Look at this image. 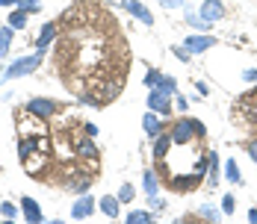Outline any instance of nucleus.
I'll return each instance as SVG.
<instances>
[{
  "instance_id": "f257e3e1",
  "label": "nucleus",
  "mask_w": 257,
  "mask_h": 224,
  "mask_svg": "<svg viewBox=\"0 0 257 224\" xmlns=\"http://www.w3.org/2000/svg\"><path fill=\"white\" fill-rule=\"evenodd\" d=\"M42 59H45V53H33V56H21V59H15L9 68H6V74H3V80H18V77H27L33 74L39 65H42Z\"/></svg>"
},
{
  "instance_id": "f03ea898",
  "label": "nucleus",
  "mask_w": 257,
  "mask_h": 224,
  "mask_svg": "<svg viewBox=\"0 0 257 224\" xmlns=\"http://www.w3.org/2000/svg\"><path fill=\"white\" fill-rule=\"evenodd\" d=\"M48 150V139H42V136H21L18 139V156H21V162H27L33 153H45Z\"/></svg>"
},
{
  "instance_id": "7ed1b4c3",
  "label": "nucleus",
  "mask_w": 257,
  "mask_h": 224,
  "mask_svg": "<svg viewBox=\"0 0 257 224\" xmlns=\"http://www.w3.org/2000/svg\"><path fill=\"white\" fill-rule=\"evenodd\" d=\"M56 109H59V103L51 98H33L30 103H27V112L30 115H36V118H51V115H56Z\"/></svg>"
},
{
  "instance_id": "20e7f679",
  "label": "nucleus",
  "mask_w": 257,
  "mask_h": 224,
  "mask_svg": "<svg viewBox=\"0 0 257 224\" xmlns=\"http://www.w3.org/2000/svg\"><path fill=\"white\" fill-rule=\"evenodd\" d=\"M148 106H151V112L163 115V118H169V115H172V95H166V92H160V89H151V95H148Z\"/></svg>"
},
{
  "instance_id": "39448f33",
  "label": "nucleus",
  "mask_w": 257,
  "mask_h": 224,
  "mask_svg": "<svg viewBox=\"0 0 257 224\" xmlns=\"http://www.w3.org/2000/svg\"><path fill=\"white\" fill-rule=\"evenodd\" d=\"M109 3H112V6H124L130 15H133V18H139V21H142L145 27L154 24V15H151V12H148V9H145L139 0H109Z\"/></svg>"
},
{
  "instance_id": "423d86ee",
  "label": "nucleus",
  "mask_w": 257,
  "mask_h": 224,
  "mask_svg": "<svg viewBox=\"0 0 257 224\" xmlns=\"http://www.w3.org/2000/svg\"><path fill=\"white\" fill-rule=\"evenodd\" d=\"M169 136H172V142H175V145H186V142L195 136V130H192V121H189V118H180V121H175Z\"/></svg>"
},
{
  "instance_id": "0eeeda50",
  "label": "nucleus",
  "mask_w": 257,
  "mask_h": 224,
  "mask_svg": "<svg viewBox=\"0 0 257 224\" xmlns=\"http://www.w3.org/2000/svg\"><path fill=\"white\" fill-rule=\"evenodd\" d=\"M89 215H95V200H92V195L83 192L71 206V218H89Z\"/></svg>"
},
{
  "instance_id": "6e6552de",
  "label": "nucleus",
  "mask_w": 257,
  "mask_h": 224,
  "mask_svg": "<svg viewBox=\"0 0 257 224\" xmlns=\"http://www.w3.org/2000/svg\"><path fill=\"white\" fill-rule=\"evenodd\" d=\"M213 45H216V39H213V36H186V42H183V48L189 50L192 56H195V53H204V50H210Z\"/></svg>"
},
{
  "instance_id": "1a4fd4ad",
  "label": "nucleus",
  "mask_w": 257,
  "mask_h": 224,
  "mask_svg": "<svg viewBox=\"0 0 257 224\" xmlns=\"http://www.w3.org/2000/svg\"><path fill=\"white\" fill-rule=\"evenodd\" d=\"M201 18H204L207 24L225 18V6H222V0H204V6H201Z\"/></svg>"
},
{
  "instance_id": "9d476101",
  "label": "nucleus",
  "mask_w": 257,
  "mask_h": 224,
  "mask_svg": "<svg viewBox=\"0 0 257 224\" xmlns=\"http://www.w3.org/2000/svg\"><path fill=\"white\" fill-rule=\"evenodd\" d=\"M21 215H24V221H33V224L45 221V215H42L39 203H36L33 198H21Z\"/></svg>"
},
{
  "instance_id": "9b49d317",
  "label": "nucleus",
  "mask_w": 257,
  "mask_h": 224,
  "mask_svg": "<svg viewBox=\"0 0 257 224\" xmlns=\"http://www.w3.org/2000/svg\"><path fill=\"white\" fill-rule=\"evenodd\" d=\"M74 150H77V156H83V159H95V156H98V148H95L92 136L77 139V142H74Z\"/></svg>"
},
{
  "instance_id": "f8f14e48",
  "label": "nucleus",
  "mask_w": 257,
  "mask_h": 224,
  "mask_svg": "<svg viewBox=\"0 0 257 224\" xmlns=\"http://www.w3.org/2000/svg\"><path fill=\"white\" fill-rule=\"evenodd\" d=\"M53 36H56V24H45V27H42V36L36 39V50H39V53H45V50L51 48Z\"/></svg>"
},
{
  "instance_id": "ddd939ff",
  "label": "nucleus",
  "mask_w": 257,
  "mask_h": 224,
  "mask_svg": "<svg viewBox=\"0 0 257 224\" xmlns=\"http://www.w3.org/2000/svg\"><path fill=\"white\" fill-rule=\"evenodd\" d=\"M142 127H145V133H148V136H154V139L163 133V121L157 118V112H148V115L142 118Z\"/></svg>"
},
{
  "instance_id": "4468645a",
  "label": "nucleus",
  "mask_w": 257,
  "mask_h": 224,
  "mask_svg": "<svg viewBox=\"0 0 257 224\" xmlns=\"http://www.w3.org/2000/svg\"><path fill=\"white\" fill-rule=\"evenodd\" d=\"M12 39H15V30L6 24V27H0V59L9 53V48H12Z\"/></svg>"
},
{
  "instance_id": "2eb2a0df",
  "label": "nucleus",
  "mask_w": 257,
  "mask_h": 224,
  "mask_svg": "<svg viewBox=\"0 0 257 224\" xmlns=\"http://www.w3.org/2000/svg\"><path fill=\"white\" fill-rule=\"evenodd\" d=\"M169 145H172V136L160 133L157 142H154V159H166V156H169Z\"/></svg>"
},
{
  "instance_id": "dca6fc26",
  "label": "nucleus",
  "mask_w": 257,
  "mask_h": 224,
  "mask_svg": "<svg viewBox=\"0 0 257 224\" xmlns=\"http://www.w3.org/2000/svg\"><path fill=\"white\" fill-rule=\"evenodd\" d=\"M118 203H121L118 198L106 195V198H101V212L106 215V218H118Z\"/></svg>"
},
{
  "instance_id": "f3484780",
  "label": "nucleus",
  "mask_w": 257,
  "mask_h": 224,
  "mask_svg": "<svg viewBox=\"0 0 257 224\" xmlns=\"http://www.w3.org/2000/svg\"><path fill=\"white\" fill-rule=\"evenodd\" d=\"M142 186H145L148 198H157V195H160V180H157L154 171H145V177H142Z\"/></svg>"
},
{
  "instance_id": "a211bd4d",
  "label": "nucleus",
  "mask_w": 257,
  "mask_h": 224,
  "mask_svg": "<svg viewBox=\"0 0 257 224\" xmlns=\"http://www.w3.org/2000/svg\"><path fill=\"white\" fill-rule=\"evenodd\" d=\"M154 89H160V92H166V95H178V83H175V77H169V74H163L160 77V83H157Z\"/></svg>"
},
{
  "instance_id": "6ab92c4d",
  "label": "nucleus",
  "mask_w": 257,
  "mask_h": 224,
  "mask_svg": "<svg viewBox=\"0 0 257 224\" xmlns=\"http://www.w3.org/2000/svg\"><path fill=\"white\" fill-rule=\"evenodd\" d=\"M225 177H228L231 183H242V174H239V165H236L233 159H228V162H225Z\"/></svg>"
},
{
  "instance_id": "aec40b11",
  "label": "nucleus",
  "mask_w": 257,
  "mask_h": 224,
  "mask_svg": "<svg viewBox=\"0 0 257 224\" xmlns=\"http://www.w3.org/2000/svg\"><path fill=\"white\" fill-rule=\"evenodd\" d=\"M127 221L130 224H148L151 221V212H148V209H133L127 215Z\"/></svg>"
},
{
  "instance_id": "412c9836",
  "label": "nucleus",
  "mask_w": 257,
  "mask_h": 224,
  "mask_svg": "<svg viewBox=\"0 0 257 224\" xmlns=\"http://www.w3.org/2000/svg\"><path fill=\"white\" fill-rule=\"evenodd\" d=\"M9 27H12V30H24L27 27V12H12V15H9Z\"/></svg>"
},
{
  "instance_id": "4be33fe9",
  "label": "nucleus",
  "mask_w": 257,
  "mask_h": 224,
  "mask_svg": "<svg viewBox=\"0 0 257 224\" xmlns=\"http://www.w3.org/2000/svg\"><path fill=\"white\" fill-rule=\"evenodd\" d=\"M18 9L27 12V15H33V12H39V9H42V3H39V0H18Z\"/></svg>"
},
{
  "instance_id": "5701e85b",
  "label": "nucleus",
  "mask_w": 257,
  "mask_h": 224,
  "mask_svg": "<svg viewBox=\"0 0 257 224\" xmlns=\"http://www.w3.org/2000/svg\"><path fill=\"white\" fill-rule=\"evenodd\" d=\"M201 215H204V218H210V221H219V218H222V209H216V206L204 203V206H201Z\"/></svg>"
},
{
  "instance_id": "b1692460",
  "label": "nucleus",
  "mask_w": 257,
  "mask_h": 224,
  "mask_svg": "<svg viewBox=\"0 0 257 224\" xmlns=\"http://www.w3.org/2000/svg\"><path fill=\"white\" fill-rule=\"evenodd\" d=\"M133 195H136V189H133L130 183H124V186L118 189V200H121V203H130V200H133Z\"/></svg>"
},
{
  "instance_id": "393cba45",
  "label": "nucleus",
  "mask_w": 257,
  "mask_h": 224,
  "mask_svg": "<svg viewBox=\"0 0 257 224\" xmlns=\"http://www.w3.org/2000/svg\"><path fill=\"white\" fill-rule=\"evenodd\" d=\"M0 215L3 218H18V206L15 203H0Z\"/></svg>"
},
{
  "instance_id": "a878e982",
  "label": "nucleus",
  "mask_w": 257,
  "mask_h": 224,
  "mask_svg": "<svg viewBox=\"0 0 257 224\" xmlns=\"http://www.w3.org/2000/svg\"><path fill=\"white\" fill-rule=\"evenodd\" d=\"M160 77H163V71L151 68V71H148V77H145V86H148V89H154L157 83H160Z\"/></svg>"
},
{
  "instance_id": "bb28decb",
  "label": "nucleus",
  "mask_w": 257,
  "mask_h": 224,
  "mask_svg": "<svg viewBox=\"0 0 257 224\" xmlns=\"http://www.w3.org/2000/svg\"><path fill=\"white\" fill-rule=\"evenodd\" d=\"M233 209H236V200H233V195H228V198L222 200V212H225V215H231Z\"/></svg>"
},
{
  "instance_id": "cd10ccee",
  "label": "nucleus",
  "mask_w": 257,
  "mask_h": 224,
  "mask_svg": "<svg viewBox=\"0 0 257 224\" xmlns=\"http://www.w3.org/2000/svg\"><path fill=\"white\" fill-rule=\"evenodd\" d=\"M175 106H178L180 112H186V106H189V100H186V95H175Z\"/></svg>"
},
{
  "instance_id": "c85d7f7f",
  "label": "nucleus",
  "mask_w": 257,
  "mask_h": 224,
  "mask_svg": "<svg viewBox=\"0 0 257 224\" xmlns=\"http://www.w3.org/2000/svg\"><path fill=\"white\" fill-rule=\"evenodd\" d=\"M189 121H192V130H195V136H204V133H207V127L201 124L198 118H189Z\"/></svg>"
},
{
  "instance_id": "c756f323",
  "label": "nucleus",
  "mask_w": 257,
  "mask_h": 224,
  "mask_svg": "<svg viewBox=\"0 0 257 224\" xmlns=\"http://www.w3.org/2000/svg\"><path fill=\"white\" fill-rule=\"evenodd\" d=\"M175 53H178V59H183V62H189V59H192V53H189L186 48H175Z\"/></svg>"
},
{
  "instance_id": "7c9ffc66",
  "label": "nucleus",
  "mask_w": 257,
  "mask_h": 224,
  "mask_svg": "<svg viewBox=\"0 0 257 224\" xmlns=\"http://www.w3.org/2000/svg\"><path fill=\"white\" fill-rule=\"evenodd\" d=\"M248 156L257 162V142H248Z\"/></svg>"
},
{
  "instance_id": "2f4dec72",
  "label": "nucleus",
  "mask_w": 257,
  "mask_h": 224,
  "mask_svg": "<svg viewBox=\"0 0 257 224\" xmlns=\"http://www.w3.org/2000/svg\"><path fill=\"white\" fill-rule=\"evenodd\" d=\"M242 77H245L248 83H257V71H254V68H251V71H245V74H242Z\"/></svg>"
},
{
  "instance_id": "473e14b6",
  "label": "nucleus",
  "mask_w": 257,
  "mask_h": 224,
  "mask_svg": "<svg viewBox=\"0 0 257 224\" xmlns=\"http://www.w3.org/2000/svg\"><path fill=\"white\" fill-rule=\"evenodd\" d=\"M86 136H92V139H95V136H98V127H95V124H86Z\"/></svg>"
},
{
  "instance_id": "72a5a7b5",
  "label": "nucleus",
  "mask_w": 257,
  "mask_h": 224,
  "mask_svg": "<svg viewBox=\"0 0 257 224\" xmlns=\"http://www.w3.org/2000/svg\"><path fill=\"white\" fill-rule=\"evenodd\" d=\"M163 6H183V0H160Z\"/></svg>"
},
{
  "instance_id": "f704fd0d",
  "label": "nucleus",
  "mask_w": 257,
  "mask_h": 224,
  "mask_svg": "<svg viewBox=\"0 0 257 224\" xmlns=\"http://www.w3.org/2000/svg\"><path fill=\"white\" fill-rule=\"evenodd\" d=\"M248 221L257 224V206H251V209H248Z\"/></svg>"
},
{
  "instance_id": "c9c22d12",
  "label": "nucleus",
  "mask_w": 257,
  "mask_h": 224,
  "mask_svg": "<svg viewBox=\"0 0 257 224\" xmlns=\"http://www.w3.org/2000/svg\"><path fill=\"white\" fill-rule=\"evenodd\" d=\"M0 6H18V0H0Z\"/></svg>"
},
{
  "instance_id": "e433bc0d",
  "label": "nucleus",
  "mask_w": 257,
  "mask_h": 224,
  "mask_svg": "<svg viewBox=\"0 0 257 224\" xmlns=\"http://www.w3.org/2000/svg\"><path fill=\"white\" fill-rule=\"evenodd\" d=\"M3 74H6V71H3V68H0V83H3Z\"/></svg>"
}]
</instances>
